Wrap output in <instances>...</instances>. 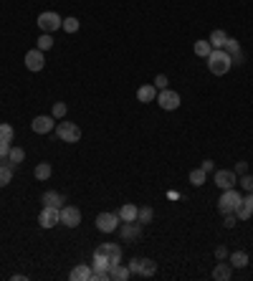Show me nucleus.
<instances>
[{
  "label": "nucleus",
  "instance_id": "nucleus-1",
  "mask_svg": "<svg viewBox=\"0 0 253 281\" xmlns=\"http://www.w3.org/2000/svg\"><path fill=\"white\" fill-rule=\"evenodd\" d=\"M205 61H208V71L213 76H223V73H228L233 69V59H231V54L225 48H213Z\"/></svg>",
  "mask_w": 253,
  "mask_h": 281
},
{
  "label": "nucleus",
  "instance_id": "nucleus-2",
  "mask_svg": "<svg viewBox=\"0 0 253 281\" xmlns=\"http://www.w3.org/2000/svg\"><path fill=\"white\" fill-rule=\"evenodd\" d=\"M56 137L66 144H73V142L81 140V127L79 124H73V122H56Z\"/></svg>",
  "mask_w": 253,
  "mask_h": 281
},
{
  "label": "nucleus",
  "instance_id": "nucleus-3",
  "mask_svg": "<svg viewBox=\"0 0 253 281\" xmlns=\"http://www.w3.org/2000/svg\"><path fill=\"white\" fill-rule=\"evenodd\" d=\"M241 200H243V198H241V193H238L236 188L223 190V195L218 198V211L223 213V215H225V213H236V208L241 206Z\"/></svg>",
  "mask_w": 253,
  "mask_h": 281
},
{
  "label": "nucleus",
  "instance_id": "nucleus-4",
  "mask_svg": "<svg viewBox=\"0 0 253 281\" xmlns=\"http://www.w3.org/2000/svg\"><path fill=\"white\" fill-rule=\"evenodd\" d=\"M38 28L43 31V33H54V31H59L63 23V18L59 15V13H54V10H46V13H41L38 15Z\"/></svg>",
  "mask_w": 253,
  "mask_h": 281
},
{
  "label": "nucleus",
  "instance_id": "nucleus-5",
  "mask_svg": "<svg viewBox=\"0 0 253 281\" xmlns=\"http://www.w3.org/2000/svg\"><path fill=\"white\" fill-rule=\"evenodd\" d=\"M157 104H160L165 112H175V109L180 107V94L172 91V89H162V91H157Z\"/></svg>",
  "mask_w": 253,
  "mask_h": 281
},
{
  "label": "nucleus",
  "instance_id": "nucleus-6",
  "mask_svg": "<svg viewBox=\"0 0 253 281\" xmlns=\"http://www.w3.org/2000/svg\"><path fill=\"white\" fill-rule=\"evenodd\" d=\"M119 215L117 213H99L96 215V231H102V233H114L117 228H119Z\"/></svg>",
  "mask_w": 253,
  "mask_h": 281
},
{
  "label": "nucleus",
  "instance_id": "nucleus-7",
  "mask_svg": "<svg viewBox=\"0 0 253 281\" xmlns=\"http://www.w3.org/2000/svg\"><path fill=\"white\" fill-rule=\"evenodd\" d=\"M38 223H41V228H56V225L61 223V208L43 206V211L38 215Z\"/></svg>",
  "mask_w": 253,
  "mask_h": 281
},
{
  "label": "nucleus",
  "instance_id": "nucleus-8",
  "mask_svg": "<svg viewBox=\"0 0 253 281\" xmlns=\"http://www.w3.org/2000/svg\"><path fill=\"white\" fill-rule=\"evenodd\" d=\"M31 130H33L36 135H48V132L56 130V119H54V117H46V114H38V117H33Z\"/></svg>",
  "mask_w": 253,
  "mask_h": 281
},
{
  "label": "nucleus",
  "instance_id": "nucleus-9",
  "mask_svg": "<svg viewBox=\"0 0 253 281\" xmlns=\"http://www.w3.org/2000/svg\"><path fill=\"white\" fill-rule=\"evenodd\" d=\"M215 185H218L220 190H231V188H236V185H238V175H236V170H215Z\"/></svg>",
  "mask_w": 253,
  "mask_h": 281
},
{
  "label": "nucleus",
  "instance_id": "nucleus-10",
  "mask_svg": "<svg viewBox=\"0 0 253 281\" xmlns=\"http://www.w3.org/2000/svg\"><path fill=\"white\" fill-rule=\"evenodd\" d=\"M117 231L122 233V238H124V241H137V238L142 236V223H139V220L119 223V228H117Z\"/></svg>",
  "mask_w": 253,
  "mask_h": 281
},
{
  "label": "nucleus",
  "instance_id": "nucleus-11",
  "mask_svg": "<svg viewBox=\"0 0 253 281\" xmlns=\"http://www.w3.org/2000/svg\"><path fill=\"white\" fill-rule=\"evenodd\" d=\"M61 223L66 228H76L81 223V211L76 206H63L61 208Z\"/></svg>",
  "mask_w": 253,
  "mask_h": 281
},
{
  "label": "nucleus",
  "instance_id": "nucleus-12",
  "mask_svg": "<svg viewBox=\"0 0 253 281\" xmlns=\"http://www.w3.org/2000/svg\"><path fill=\"white\" fill-rule=\"evenodd\" d=\"M43 66H46V56H43V51L33 48V51L26 54V69L28 71H43Z\"/></svg>",
  "mask_w": 253,
  "mask_h": 281
},
{
  "label": "nucleus",
  "instance_id": "nucleus-13",
  "mask_svg": "<svg viewBox=\"0 0 253 281\" xmlns=\"http://www.w3.org/2000/svg\"><path fill=\"white\" fill-rule=\"evenodd\" d=\"M96 251H102V253L109 259V264H119V261H122V256H124L119 243H102Z\"/></svg>",
  "mask_w": 253,
  "mask_h": 281
},
{
  "label": "nucleus",
  "instance_id": "nucleus-14",
  "mask_svg": "<svg viewBox=\"0 0 253 281\" xmlns=\"http://www.w3.org/2000/svg\"><path fill=\"white\" fill-rule=\"evenodd\" d=\"M91 274H94V269H91L89 264H79L76 269H71L68 279L71 281H91Z\"/></svg>",
  "mask_w": 253,
  "mask_h": 281
},
{
  "label": "nucleus",
  "instance_id": "nucleus-15",
  "mask_svg": "<svg viewBox=\"0 0 253 281\" xmlns=\"http://www.w3.org/2000/svg\"><path fill=\"white\" fill-rule=\"evenodd\" d=\"M155 99H157V86L155 84H144V86L137 89V101L147 104V101H155Z\"/></svg>",
  "mask_w": 253,
  "mask_h": 281
},
{
  "label": "nucleus",
  "instance_id": "nucleus-16",
  "mask_svg": "<svg viewBox=\"0 0 253 281\" xmlns=\"http://www.w3.org/2000/svg\"><path fill=\"white\" fill-rule=\"evenodd\" d=\"M213 279L215 281H231L233 279V266L225 264V261L215 264V269H213Z\"/></svg>",
  "mask_w": 253,
  "mask_h": 281
},
{
  "label": "nucleus",
  "instance_id": "nucleus-17",
  "mask_svg": "<svg viewBox=\"0 0 253 281\" xmlns=\"http://www.w3.org/2000/svg\"><path fill=\"white\" fill-rule=\"evenodd\" d=\"M129 276H132V271H129V266H124L122 261L109 266V279L112 281H127Z\"/></svg>",
  "mask_w": 253,
  "mask_h": 281
},
{
  "label": "nucleus",
  "instance_id": "nucleus-18",
  "mask_svg": "<svg viewBox=\"0 0 253 281\" xmlns=\"http://www.w3.org/2000/svg\"><path fill=\"white\" fill-rule=\"evenodd\" d=\"M43 206H51V208H63L66 206V198L56 190H46L43 193Z\"/></svg>",
  "mask_w": 253,
  "mask_h": 281
},
{
  "label": "nucleus",
  "instance_id": "nucleus-19",
  "mask_svg": "<svg viewBox=\"0 0 253 281\" xmlns=\"http://www.w3.org/2000/svg\"><path fill=\"white\" fill-rule=\"evenodd\" d=\"M137 211H139V208H137L134 203H124V206L117 211V215H119L122 223H129V220H137Z\"/></svg>",
  "mask_w": 253,
  "mask_h": 281
},
{
  "label": "nucleus",
  "instance_id": "nucleus-20",
  "mask_svg": "<svg viewBox=\"0 0 253 281\" xmlns=\"http://www.w3.org/2000/svg\"><path fill=\"white\" fill-rule=\"evenodd\" d=\"M33 175H36V180L46 183V180L54 175V167H51V162H38V165H36V170H33Z\"/></svg>",
  "mask_w": 253,
  "mask_h": 281
},
{
  "label": "nucleus",
  "instance_id": "nucleus-21",
  "mask_svg": "<svg viewBox=\"0 0 253 281\" xmlns=\"http://www.w3.org/2000/svg\"><path fill=\"white\" fill-rule=\"evenodd\" d=\"M109 259L102 253V251H94V259H91V269L94 271H109Z\"/></svg>",
  "mask_w": 253,
  "mask_h": 281
},
{
  "label": "nucleus",
  "instance_id": "nucleus-22",
  "mask_svg": "<svg viewBox=\"0 0 253 281\" xmlns=\"http://www.w3.org/2000/svg\"><path fill=\"white\" fill-rule=\"evenodd\" d=\"M208 41H210V46H213V48H225V43H228V33L218 28V31H213V33H210V38H208Z\"/></svg>",
  "mask_w": 253,
  "mask_h": 281
},
{
  "label": "nucleus",
  "instance_id": "nucleus-23",
  "mask_svg": "<svg viewBox=\"0 0 253 281\" xmlns=\"http://www.w3.org/2000/svg\"><path fill=\"white\" fill-rule=\"evenodd\" d=\"M23 160H26V152H23V147H10V155H8V160H5V162H8L10 167H18Z\"/></svg>",
  "mask_w": 253,
  "mask_h": 281
},
{
  "label": "nucleus",
  "instance_id": "nucleus-24",
  "mask_svg": "<svg viewBox=\"0 0 253 281\" xmlns=\"http://www.w3.org/2000/svg\"><path fill=\"white\" fill-rule=\"evenodd\" d=\"M231 266L233 269H246L248 266V253L246 251H233L231 253Z\"/></svg>",
  "mask_w": 253,
  "mask_h": 281
},
{
  "label": "nucleus",
  "instance_id": "nucleus-25",
  "mask_svg": "<svg viewBox=\"0 0 253 281\" xmlns=\"http://www.w3.org/2000/svg\"><path fill=\"white\" fill-rule=\"evenodd\" d=\"M192 51H195V56H200V59H208V56H210V51H213V46H210V41H195Z\"/></svg>",
  "mask_w": 253,
  "mask_h": 281
},
{
  "label": "nucleus",
  "instance_id": "nucleus-26",
  "mask_svg": "<svg viewBox=\"0 0 253 281\" xmlns=\"http://www.w3.org/2000/svg\"><path fill=\"white\" fill-rule=\"evenodd\" d=\"M205 177H208V172H205L203 167H197V170H190V185L200 188V185L205 183Z\"/></svg>",
  "mask_w": 253,
  "mask_h": 281
},
{
  "label": "nucleus",
  "instance_id": "nucleus-27",
  "mask_svg": "<svg viewBox=\"0 0 253 281\" xmlns=\"http://www.w3.org/2000/svg\"><path fill=\"white\" fill-rule=\"evenodd\" d=\"M236 215H238V220H248L253 215V206L248 200H241V206L236 208Z\"/></svg>",
  "mask_w": 253,
  "mask_h": 281
},
{
  "label": "nucleus",
  "instance_id": "nucleus-28",
  "mask_svg": "<svg viewBox=\"0 0 253 281\" xmlns=\"http://www.w3.org/2000/svg\"><path fill=\"white\" fill-rule=\"evenodd\" d=\"M36 43H38V51L46 54L48 48H54V36H51V33H41V38H38Z\"/></svg>",
  "mask_w": 253,
  "mask_h": 281
},
{
  "label": "nucleus",
  "instance_id": "nucleus-29",
  "mask_svg": "<svg viewBox=\"0 0 253 281\" xmlns=\"http://www.w3.org/2000/svg\"><path fill=\"white\" fill-rule=\"evenodd\" d=\"M155 271H157V264H155L152 259H142V271H139V276H155Z\"/></svg>",
  "mask_w": 253,
  "mask_h": 281
},
{
  "label": "nucleus",
  "instance_id": "nucleus-30",
  "mask_svg": "<svg viewBox=\"0 0 253 281\" xmlns=\"http://www.w3.org/2000/svg\"><path fill=\"white\" fill-rule=\"evenodd\" d=\"M10 180H13V167L10 165H0V188L10 185Z\"/></svg>",
  "mask_w": 253,
  "mask_h": 281
},
{
  "label": "nucleus",
  "instance_id": "nucleus-31",
  "mask_svg": "<svg viewBox=\"0 0 253 281\" xmlns=\"http://www.w3.org/2000/svg\"><path fill=\"white\" fill-rule=\"evenodd\" d=\"M61 28L66 31V33H76L79 28H81V23H79V18H73V15H68L66 20L61 23Z\"/></svg>",
  "mask_w": 253,
  "mask_h": 281
},
{
  "label": "nucleus",
  "instance_id": "nucleus-32",
  "mask_svg": "<svg viewBox=\"0 0 253 281\" xmlns=\"http://www.w3.org/2000/svg\"><path fill=\"white\" fill-rule=\"evenodd\" d=\"M152 218H155V211H152V208H139V211H137V220H139L142 225L152 223Z\"/></svg>",
  "mask_w": 253,
  "mask_h": 281
},
{
  "label": "nucleus",
  "instance_id": "nucleus-33",
  "mask_svg": "<svg viewBox=\"0 0 253 281\" xmlns=\"http://www.w3.org/2000/svg\"><path fill=\"white\" fill-rule=\"evenodd\" d=\"M13 137H15V130L3 122V124H0V142H13Z\"/></svg>",
  "mask_w": 253,
  "mask_h": 281
},
{
  "label": "nucleus",
  "instance_id": "nucleus-34",
  "mask_svg": "<svg viewBox=\"0 0 253 281\" xmlns=\"http://www.w3.org/2000/svg\"><path fill=\"white\" fill-rule=\"evenodd\" d=\"M66 112H68L66 101H56V104H54V109H51V117H54V119H63V117H66Z\"/></svg>",
  "mask_w": 253,
  "mask_h": 281
},
{
  "label": "nucleus",
  "instance_id": "nucleus-35",
  "mask_svg": "<svg viewBox=\"0 0 253 281\" xmlns=\"http://www.w3.org/2000/svg\"><path fill=\"white\" fill-rule=\"evenodd\" d=\"M238 185H241L246 193H253V175H248V172H246V175L238 180Z\"/></svg>",
  "mask_w": 253,
  "mask_h": 281
},
{
  "label": "nucleus",
  "instance_id": "nucleus-36",
  "mask_svg": "<svg viewBox=\"0 0 253 281\" xmlns=\"http://www.w3.org/2000/svg\"><path fill=\"white\" fill-rule=\"evenodd\" d=\"M225 51H228L231 56L241 54V46H238V41H236V38H228V43H225Z\"/></svg>",
  "mask_w": 253,
  "mask_h": 281
},
{
  "label": "nucleus",
  "instance_id": "nucleus-37",
  "mask_svg": "<svg viewBox=\"0 0 253 281\" xmlns=\"http://www.w3.org/2000/svg\"><path fill=\"white\" fill-rule=\"evenodd\" d=\"M167 84H170V79H167L165 73H157V76H155V86H157V91L167 89Z\"/></svg>",
  "mask_w": 253,
  "mask_h": 281
},
{
  "label": "nucleus",
  "instance_id": "nucleus-38",
  "mask_svg": "<svg viewBox=\"0 0 253 281\" xmlns=\"http://www.w3.org/2000/svg\"><path fill=\"white\" fill-rule=\"evenodd\" d=\"M129 271H132V276H134V274L139 276V271H142V259H129Z\"/></svg>",
  "mask_w": 253,
  "mask_h": 281
},
{
  "label": "nucleus",
  "instance_id": "nucleus-39",
  "mask_svg": "<svg viewBox=\"0 0 253 281\" xmlns=\"http://www.w3.org/2000/svg\"><path fill=\"white\" fill-rule=\"evenodd\" d=\"M10 142H0V162H5L8 160V155H10Z\"/></svg>",
  "mask_w": 253,
  "mask_h": 281
},
{
  "label": "nucleus",
  "instance_id": "nucleus-40",
  "mask_svg": "<svg viewBox=\"0 0 253 281\" xmlns=\"http://www.w3.org/2000/svg\"><path fill=\"white\" fill-rule=\"evenodd\" d=\"M236 223H238V215H236V213H225V220H223V225H225V228H233Z\"/></svg>",
  "mask_w": 253,
  "mask_h": 281
},
{
  "label": "nucleus",
  "instance_id": "nucleus-41",
  "mask_svg": "<svg viewBox=\"0 0 253 281\" xmlns=\"http://www.w3.org/2000/svg\"><path fill=\"white\" fill-rule=\"evenodd\" d=\"M91 281H112V279H109V271H94Z\"/></svg>",
  "mask_w": 253,
  "mask_h": 281
},
{
  "label": "nucleus",
  "instance_id": "nucleus-42",
  "mask_svg": "<svg viewBox=\"0 0 253 281\" xmlns=\"http://www.w3.org/2000/svg\"><path fill=\"white\" fill-rule=\"evenodd\" d=\"M225 256H228V248H225V246H218V248H215V259H218V261H225Z\"/></svg>",
  "mask_w": 253,
  "mask_h": 281
},
{
  "label": "nucleus",
  "instance_id": "nucleus-43",
  "mask_svg": "<svg viewBox=\"0 0 253 281\" xmlns=\"http://www.w3.org/2000/svg\"><path fill=\"white\" fill-rule=\"evenodd\" d=\"M205 172H215V162L213 160H203V165H200Z\"/></svg>",
  "mask_w": 253,
  "mask_h": 281
},
{
  "label": "nucleus",
  "instance_id": "nucleus-44",
  "mask_svg": "<svg viewBox=\"0 0 253 281\" xmlns=\"http://www.w3.org/2000/svg\"><path fill=\"white\" fill-rule=\"evenodd\" d=\"M246 172H248V165L246 162H238L236 165V175H246Z\"/></svg>",
  "mask_w": 253,
  "mask_h": 281
},
{
  "label": "nucleus",
  "instance_id": "nucleus-45",
  "mask_svg": "<svg viewBox=\"0 0 253 281\" xmlns=\"http://www.w3.org/2000/svg\"><path fill=\"white\" fill-rule=\"evenodd\" d=\"M243 200H248V203L253 206V193H246V198H243Z\"/></svg>",
  "mask_w": 253,
  "mask_h": 281
}]
</instances>
